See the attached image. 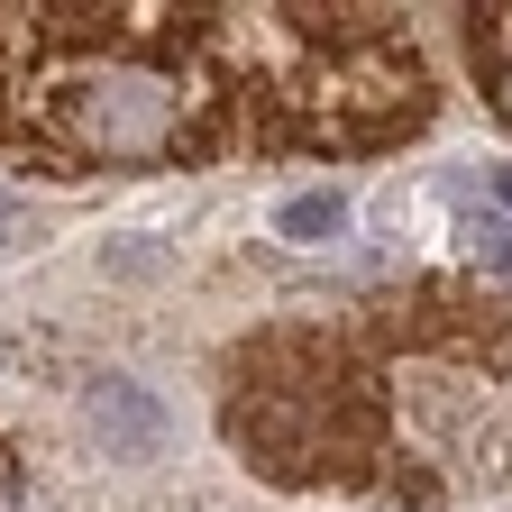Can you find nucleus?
<instances>
[{
	"label": "nucleus",
	"mask_w": 512,
	"mask_h": 512,
	"mask_svg": "<svg viewBox=\"0 0 512 512\" xmlns=\"http://www.w3.org/2000/svg\"><path fill=\"white\" fill-rule=\"evenodd\" d=\"M46 138L83 165H138V156H165L183 138V74L165 64H74L55 92H46Z\"/></svg>",
	"instance_id": "nucleus-1"
},
{
	"label": "nucleus",
	"mask_w": 512,
	"mask_h": 512,
	"mask_svg": "<svg viewBox=\"0 0 512 512\" xmlns=\"http://www.w3.org/2000/svg\"><path fill=\"white\" fill-rule=\"evenodd\" d=\"M92 430L119 448V458H156L165 448V412L147 384H128V375H92Z\"/></svg>",
	"instance_id": "nucleus-2"
},
{
	"label": "nucleus",
	"mask_w": 512,
	"mask_h": 512,
	"mask_svg": "<svg viewBox=\"0 0 512 512\" xmlns=\"http://www.w3.org/2000/svg\"><path fill=\"white\" fill-rule=\"evenodd\" d=\"M275 229L284 238H339L348 229V202H339V192H293V202L275 211Z\"/></svg>",
	"instance_id": "nucleus-3"
},
{
	"label": "nucleus",
	"mask_w": 512,
	"mask_h": 512,
	"mask_svg": "<svg viewBox=\"0 0 512 512\" xmlns=\"http://www.w3.org/2000/svg\"><path fill=\"white\" fill-rule=\"evenodd\" d=\"M467 247L485 256V266H494V275H512V220H494V211H476V220H467Z\"/></svg>",
	"instance_id": "nucleus-4"
},
{
	"label": "nucleus",
	"mask_w": 512,
	"mask_h": 512,
	"mask_svg": "<svg viewBox=\"0 0 512 512\" xmlns=\"http://www.w3.org/2000/svg\"><path fill=\"white\" fill-rule=\"evenodd\" d=\"M19 238H28V211H19V202H0V247H19Z\"/></svg>",
	"instance_id": "nucleus-5"
},
{
	"label": "nucleus",
	"mask_w": 512,
	"mask_h": 512,
	"mask_svg": "<svg viewBox=\"0 0 512 512\" xmlns=\"http://www.w3.org/2000/svg\"><path fill=\"white\" fill-rule=\"evenodd\" d=\"M494 83H503V110H512V28H503V55H494Z\"/></svg>",
	"instance_id": "nucleus-6"
},
{
	"label": "nucleus",
	"mask_w": 512,
	"mask_h": 512,
	"mask_svg": "<svg viewBox=\"0 0 512 512\" xmlns=\"http://www.w3.org/2000/svg\"><path fill=\"white\" fill-rule=\"evenodd\" d=\"M494 202H503V211H512V165H503V174H494Z\"/></svg>",
	"instance_id": "nucleus-7"
},
{
	"label": "nucleus",
	"mask_w": 512,
	"mask_h": 512,
	"mask_svg": "<svg viewBox=\"0 0 512 512\" xmlns=\"http://www.w3.org/2000/svg\"><path fill=\"white\" fill-rule=\"evenodd\" d=\"M0 485H10V467H0Z\"/></svg>",
	"instance_id": "nucleus-8"
}]
</instances>
